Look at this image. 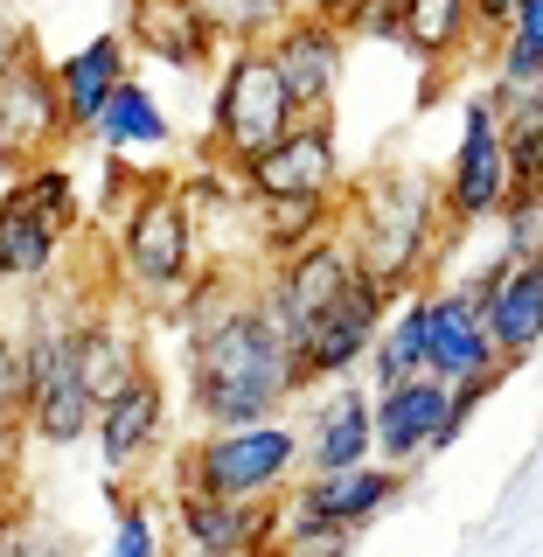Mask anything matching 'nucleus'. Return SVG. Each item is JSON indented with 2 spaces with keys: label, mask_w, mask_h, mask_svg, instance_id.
I'll return each instance as SVG.
<instances>
[{
  "label": "nucleus",
  "mask_w": 543,
  "mask_h": 557,
  "mask_svg": "<svg viewBox=\"0 0 543 557\" xmlns=\"http://www.w3.org/2000/svg\"><path fill=\"white\" fill-rule=\"evenodd\" d=\"M335 231H342V196H244V237H251L258 265L293 258Z\"/></svg>",
  "instance_id": "nucleus-22"
},
{
  "label": "nucleus",
  "mask_w": 543,
  "mask_h": 557,
  "mask_svg": "<svg viewBox=\"0 0 543 557\" xmlns=\"http://www.w3.org/2000/svg\"><path fill=\"white\" fill-rule=\"evenodd\" d=\"M425 376H440V383H502L509 376L495 335H488V313L460 278L453 286L432 278L425 286Z\"/></svg>",
  "instance_id": "nucleus-11"
},
{
  "label": "nucleus",
  "mask_w": 543,
  "mask_h": 557,
  "mask_svg": "<svg viewBox=\"0 0 543 557\" xmlns=\"http://www.w3.org/2000/svg\"><path fill=\"white\" fill-rule=\"evenodd\" d=\"M495 237L509 258H543V188H522L509 202V216L495 223Z\"/></svg>",
  "instance_id": "nucleus-32"
},
{
  "label": "nucleus",
  "mask_w": 543,
  "mask_h": 557,
  "mask_svg": "<svg viewBox=\"0 0 543 557\" xmlns=\"http://www.w3.org/2000/svg\"><path fill=\"white\" fill-rule=\"evenodd\" d=\"M348 35L342 22H328V14H313V8H300L286 28L272 35V63H279V77H286V91H293V104L313 119V112H335V91H342V70H348Z\"/></svg>",
  "instance_id": "nucleus-18"
},
{
  "label": "nucleus",
  "mask_w": 543,
  "mask_h": 557,
  "mask_svg": "<svg viewBox=\"0 0 543 557\" xmlns=\"http://www.w3.org/2000/svg\"><path fill=\"white\" fill-rule=\"evenodd\" d=\"M293 418H300V440H307V474L377 460V391L370 383H313Z\"/></svg>",
  "instance_id": "nucleus-15"
},
{
  "label": "nucleus",
  "mask_w": 543,
  "mask_h": 557,
  "mask_svg": "<svg viewBox=\"0 0 543 557\" xmlns=\"http://www.w3.org/2000/svg\"><path fill=\"white\" fill-rule=\"evenodd\" d=\"M391 307H397V300L377 286L370 272H362L356 293H348L342 307H328L321 321H313L307 335L293 342L307 391H313V383H356L362 370H370V348H377V335H383V321H391Z\"/></svg>",
  "instance_id": "nucleus-10"
},
{
  "label": "nucleus",
  "mask_w": 543,
  "mask_h": 557,
  "mask_svg": "<svg viewBox=\"0 0 543 557\" xmlns=\"http://www.w3.org/2000/svg\"><path fill=\"white\" fill-rule=\"evenodd\" d=\"M77 348H84V383H91V397L104 405V397L119 391V383H133L139 370H147V335H139V327L126 321V313L119 307H91L84 313V335H77Z\"/></svg>",
  "instance_id": "nucleus-24"
},
{
  "label": "nucleus",
  "mask_w": 543,
  "mask_h": 557,
  "mask_svg": "<svg viewBox=\"0 0 543 557\" xmlns=\"http://www.w3.org/2000/svg\"><path fill=\"white\" fill-rule=\"evenodd\" d=\"M28 405V356H22V335L0 327V411H22Z\"/></svg>",
  "instance_id": "nucleus-34"
},
{
  "label": "nucleus",
  "mask_w": 543,
  "mask_h": 557,
  "mask_svg": "<svg viewBox=\"0 0 543 557\" xmlns=\"http://www.w3.org/2000/svg\"><path fill=\"white\" fill-rule=\"evenodd\" d=\"M0 557H77V544H70L63 530H42V522H28V516H8L0 522Z\"/></svg>",
  "instance_id": "nucleus-33"
},
{
  "label": "nucleus",
  "mask_w": 543,
  "mask_h": 557,
  "mask_svg": "<svg viewBox=\"0 0 543 557\" xmlns=\"http://www.w3.org/2000/svg\"><path fill=\"white\" fill-rule=\"evenodd\" d=\"M446 411H453V383L440 376H411L377 391V460L418 474L432 453H446Z\"/></svg>",
  "instance_id": "nucleus-19"
},
{
  "label": "nucleus",
  "mask_w": 543,
  "mask_h": 557,
  "mask_svg": "<svg viewBox=\"0 0 543 557\" xmlns=\"http://www.w3.org/2000/svg\"><path fill=\"white\" fill-rule=\"evenodd\" d=\"M286 77H279L272 49H223L217 84H209V133L196 147V161H223L231 174H244L258 153H272L279 139L300 126Z\"/></svg>",
  "instance_id": "nucleus-5"
},
{
  "label": "nucleus",
  "mask_w": 543,
  "mask_h": 557,
  "mask_svg": "<svg viewBox=\"0 0 543 557\" xmlns=\"http://www.w3.org/2000/svg\"><path fill=\"white\" fill-rule=\"evenodd\" d=\"M307 481V440L300 418H266V425H223V432H188L174 446V487L223 502H286Z\"/></svg>",
  "instance_id": "nucleus-4"
},
{
  "label": "nucleus",
  "mask_w": 543,
  "mask_h": 557,
  "mask_svg": "<svg viewBox=\"0 0 543 557\" xmlns=\"http://www.w3.org/2000/svg\"><path fill=\"white\" fill-rule=\"evenodd\" d=\"M516 8L522 0H474V14H481V28H488V49L509 35V22H516Z\"/></svg>",
  "instance_id": "nucleus-36"
},
{
  "label": "nucleus",
  "mask_w": 543,
  "mask_h": 557,
  "mask_svg": "<svg viewBox=\"0 0 543 557\" xmlns=\"http://www.w3.org/2000/svg\"><path fill=\"white\" fill-rule=\"evenodd\" d=\"M98 147L104 153H126V161H161V153L174 147V119H168V104L147 91L139 77H126L112 91V104H104V119H98Z\"/></svg>",
  "instance_id": "nucleus-25"
},
{
  "label": "nucleus",
  "mask_w": 543,
  "mask_h": 557,
  "mask_svg": "<svg viewBox=\"0 0 543 557\" xmlns=\"http://www.w3.org/2000/svg\"><path fill=\"white\" fill-rule=\"evenodd\" d=\"M342 188H348V168H342L335 112L300 119L272 153H258L244 168V196H342Z\"/></svg>",
  "instance_id": "nucleus-16"
},
{
  "label": "nucleus",
  "mask_w": 543,
  "mask_h": 557,
  "mask_svg": "<svg viewBox=\"0 0 543 557\" xmlns=\"http://www.w3.org/2000/svg\"><path fill=\"white\" fill-rule=\"evenodd\" d=\"M70 112L57 91V63L35 57L14 77H0V182H22V174L49 168L70 147Z\"/></svg>",
  "instance_id": "nucleus-8"
},
{
  "label": "nucleus",
  "mask_w": 543,
  "mask_h": 557,
  "mask_svg": "<svg viewBox=\"0 0 543 557\" xmlns=\"http://www.w3.org/2000/svg\"><path fill=\"white\" fill-rule=\"evenodd\" d=\"M279 557H356L362 530H342L328 516H307L300 502H279Z\"/></svg>",
  "instance_id": "nucleus-30"
},
{
  "label": "nucleus",
  "mask_w": 543,
  "mask_h": 557,
  "mask_svg": "<svg viewBox=\"0 0 543 557\" xmlns=\"http://www.w3.org/2000/svg\"><path fill=\"white\" fill-rule=\"evenodd\" d=\"M209 22H217V35L231 49H266L279 28L300 14V0H202Z\"/></svg>",
  "instance_id": "nucleus-29"
},
{
  "label": "nucleus",
  "mask_w": 543,
  "mask_h": 557,
  "mask_svg": "<svg viewBox=\"0 0 543 557\" xmlns=\"http://www.w3.org/2000/svg\"><path fill=\"white\" fill-rule=\"evenodd\" d=\"M411 376H425V293H405L391 307V321L370 348V370H362L370 391H391V383H411Z\"/></svg>",
  "instance_id": "nucleus-26"
},
{
  "label": "nucleus",
  "mask_w": 543,
  "mask_h": 557,
  "mask_svg": "<svg viewBox=\"0 0 543 557\" xmlns=\"http://www.w3.org/2000/svg\"><path fill=\"white\" fill-rule=\"evenodd\" d=\"M446 188V223L453 237L467 231H495L516 202V161H509V133H502V104L488 91H467L460 104V139H453V161L440 174Z\"/></svg>",
  "instance_id": "nucleus-6"
},
{
  "label": "nucleus",
  "mask_w": 543,
  "mask_h": 557,
  "mask_svg": "<svg viewBox=\"0 0 543 557\" xmlns=\"http://www.w3.org/2000/svg\"><path fill=\"white\" fill-rule=\"evenodd\" d=\"M411 481L418 474H405L391 460H362V467H335V474H307L286 502H300L307 516L342 522V530H370V522H383L411 495Z\"/></svg>",
  "instance_id": "nucleus-20"
},
{
  "label": "nucleus",
  "mask_w": 543,
  "mask_h": 557,
  "mask_svg": "<svg viewBox=\"0 0 543 557\" xmlns=\"http://www.w3.org/2000/svg\"><path fill=\"white\" fill-rule=\"evenodd\" d=\"M119 35L133 42L139 63H161L174 77H209V70L223 63V49H231L202 0H126Z\"/></svg>",
  "instance_id": "nucleus-13"
},
{
  "label": "nucleus",
  "mask_w": 543,
  "mask_h": 557,
  "mask_svg": "<svg viewBox=\"0 0 543 557\" xmlns=\"http://www.w3.org/2000/svg\"><path fill=\"white\" fill-rule=\"evenodd\" d=\"M196 265H202V231H196V216H188L174 174L153 168L147 188H139L112 223V286L126 293V307L161 313L174 293L188 286Z\"/></svg>",
  "instance_id": "nucleus-3"
},
{
  "label": "nucleus",
  "mask_w": 543,
  "mask_h": 557,
  "mask_svg": "<svg viewBox=\"0 0 543 557\" xmlns=\"http://www.w3.org/2000/svg\"><path fill=\"white\" fill-rule=\"evenodd\" d=\"M42 57V42H35V28L28 22H14V14H0V77H14L22 63Z\"/></svg>",
  "instance_id": "nucleus-35"
},
{
  "label": "nucleus",
  "mask_w": 543,
  "mask_h": 557,
  "mask_svg": "<svg viewBox=\"0 0 543 557\" xmlns=\"http://www.w3.org/2000/svg\"><path fill=\"white\" fill-rule=\"evenodd\" d=\"M397 49L425 63V104L460 63H488V28L474 0H397Z\"/></svg>",
  "instance_id": "nucleus-17"
},
{
  "label": "nucleus",
  "mask_w": 543,
  "mask_h": 557,
  "mask_svg": "<svg viewBox=\"0 0 543 557\" xmlns=\"http://www.w3.org/2000/svg\"><path fill=\"white\" fill-rule=\"evenodd\" d=\"M28 418L22 411H0V522L22 516V460H28Z\"/></svg>",
  "instance_id": "nucleus-31"
},
{
  "label": "nucleus",
  "mask_w": 543,
  "mask_h": 557,
  "mask_svg": "<svg viewBox=\"0 0 543 557\" xmlns=\"http://www.w3.org/2000/svg\"><path fill=\"white\" fill-rule=\"evenodd\" d=\"M98 557H174V530L161 522V509H153L147 495L112 487V530H104Z\"/></svg>",
  "instance_id": "nucleus-28"
},
{
  "label": "nucleus",
  "mask_w": 543,
  "mask_h": 557,
  "mask_svg": "<svg viewBox=\"0 0 543 557\" xmlns=\"http://www.w3.org/2000/svg\"><path fill=\"white\" fill-rule=\"evenodd\" d=\"M168 440H174V397H168L161 370L147 362L133 383H119V391L98 405L91 446H98V460H104L112 481H133V474H147V467L168 453Z\"/></svg>",
  "instance_id": "nucleus-9"
},
{
  "label": "nucleus",
  "mask_w": 543,
  "mask_h": 557,
  "mask_svg": "<svg viewBox=\"0 0 543 557\" xmlns=\"http://www.w3.org/2000/svg\"><path fill=\"white\" fill-rule=\"evenodd\" d=\"M133 42L119 28H104L91 35V42H77L70 57H57V91H63V112H70V133L77 139H91L98 133V119H104V104H112V91L133 77Z\"/></svg>",
  "instance_id": "nucleus-21"
},
{
  "label": "nucleus",
  "mask_w": 543,
  "mask_h": 557,
  "mask_svg": "<svg viewBox=\"0 0 543 557\" xmlns=\"http://www.w3.org/2000/svg\"><path fill=\"white\" fill-rule=\"evenodd\" d=\"M168 530L188 557H266L279 536V502H223L168 487Z\"/></svg>",
  "instance_id": "nucleus-14"
},
{
  "label": "nucleus",
  "mask_w": 543,
  "mask_h": 557,
  "mask_svg": "<svg viewBox=\"0 0 543 557\" xmlns=\"http://www.w3.org/2000/svg\"><path fill=\"white\" fill-rule=\"evenodd\" d=\"M356 278H362V258H356V244L335 231V237H313L307 251H293V258L258 265V300L286 327V342H300L328 307H342L348 293H356Z\"/></svg>",
  "instance_id": "nucleus-7"
},
{
  "label": "nucleus",
  "mask_w": 543,
  "mask_h": 557,
  "mask_svg": "<svg viewBox=\"0 0 543 557\" xmlns=\"http://www.w3.org/2000/svg\"><path fill=\"white\" fill-rule=\"evenodd\" d=\"M182 397L196 432H223V425H266V418L300 411L307 376L293 356L286 327L266 313L258 286L231 300L217 321H202L196 335H182Z\"/></svg>",
  "instance_id": "nucleus-1"
},
{
  "label": "nucleus",
  "mask_w": 543,
  "mask_h": 557,
  "mask_svg": "<svg viewBox=\"0 0 543 557\" xmlns=\"http://www.w3.org/2000/svg\"><path fill=\"white\" fill-rule=\"evenodd\" d=\"M543 84V0H522L509 35H502L495 49H488V91H530Z\"/></svg>",
  "instance_id": "nucleus-27"
},
{
  "label": "nucleus",
  "mask_w": 543,
  "mask_h": 557,
  "mask_svg": "<svg viewBox=\"0 0 543 557\" xmlns=\"http://www.w3.org/2000/svg\"><path fill=\"white\" fill-rule=\"evenodd\" d=\"M460 286L481 300L488 335H495L502 362H509V370H522V362L543 348V258H509V251H495L488 265L467 272Z\"/></svg>",
  "instance_id": "nucleus-12"
},
{
  "label": "nucleus",
  "mask_w": 543,
  "mask_h": 557,
  "mask_svg": "<svg viewBox=\"0 0 543 557\" xmlns=\"http://www.w3.org/2000/svg\"><path fill=\"white\" fill-rule=\"evenodd\" d=\"M8 293H14V278H8V258H0V300H8Z\"/></svg>",
  "instance_id": "nucleus-37"
},
{
  "label": "nucleus",
  "mask_w": 543,
  "mask_h": 557,
  "mask_svg": "<svg viewBox=\"0 0 543 557\" xmlns=\"http://www.w3.org/2000/svg\"><path fill=\"white\" fill-rule=\"evenodd\" d=\"M70 244H77V237H63L14 182L0 188V258H8V278H14V286H28V293L49 286V278L63 272V251H70Z\"/></svg>",
  "instance_id": "nucleus-23"
},
{
  "label": "nucleus",
  "mask_w": 543,
  "mask_h": 557,
  "mask_svg": "<svg viewBox=\"0 0 543 557\" xmlns=\"http://www.w3.org/2000/svg\"><path fill=\"white\" fill-rule=\"evenodd\" d=\"M342 237L356 244L362 272H370L391 300L425 293L432 272H440V258H446V244H453L440 174L418 168V161H377V168L348 174Z\"/></svg>",
  "instance_id": "nucleus-2"
}]
</instances>
